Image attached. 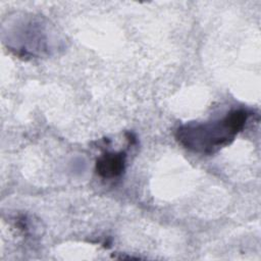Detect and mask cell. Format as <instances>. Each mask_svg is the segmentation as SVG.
<instances>
[{
    "label": "cell",
    "instance_id": "1",
    "mask_svg": "<svg viewBox=\"0 0 261 261\" xmlns=\"http://www.w3.org/2000/svg\"><path fill=\"white\" fill-rule=\"evenodd\" d=\"M249 112L232 110L222 119L189 122L177 128L175 137L185 148L201 154H212L228 145L245 126Z\"/></svg>",
    "mask_w": 261,
    "mask_h": 261
},
{
    "label": "cell",
    "instance_id": "2",
    "mask_svg": "<svg viewBox=\"0 0 261 261\" xmlns=\"http://www.w3.org/2000/svg\"><path fill=\"white\" fill-rule=\"evenodd\" d=\"M124 152H106L96 160V171L103 178H114L122 174L125 168Z\"/></svg>",
    "mask_w": 261,
    "mask_h": 261
}]
</instances>
